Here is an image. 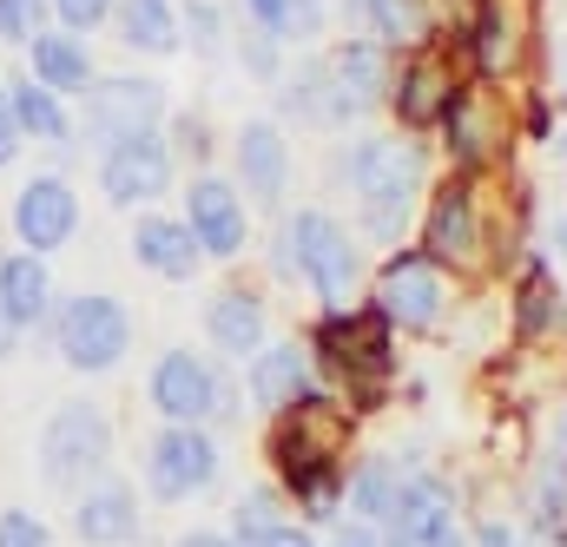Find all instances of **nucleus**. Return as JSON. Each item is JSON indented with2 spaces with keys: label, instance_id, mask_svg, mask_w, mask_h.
Returning a JSON list of instances; mask_svg holds the SVG:
<instances>
[{
  "label": "nucleus",
  "instance_id": "41",
  "mask_svg": "<svg viewBox=\"0 0 567 547\" xmlns=\"http://www.w3.org/2000/svg\"><path fill=\"white\" fill-rule=\"evenodd\" d=\"M528 133H535V138H555V113H548V100H528Z\"/></svg>",
  "mask_w": 567,
  "mask_h": 547
},
{
  "label": "nucleus",
  "instance_id": "6",
  "mask_svg": "<svg viewBox=\"0 0 567 547\" xmlns=\"http://www.w3.org/2000/svg\"><path fill=\"white\" fill-rule=\"evenodd\" d=\"M343 442H350V415L337 410L323 390H310L297 410H284L278 435H271V462H278V475L290 482L303 468H330Z\"/></svg>",
  "mask_w": 567,
  "mask_h": 547
},
{
  "label": "nucleus",
  "instance_id": "7",
  "mask_svg": "<svg viewBox=\"0 0 567 547\" xmlns=\"http://www.w3.org/2000/svg\"><path fill=\"white\" fill-rule=\"evenodd\" d=\"M152 403H158L165 422H178V429H205L212 415L231 410V390H225V376H218L205 357L165 350L158 370H152Z\"/></svg>",
  "mask_w": 567,
  "mask_h": 547
},
{
  "label": "nucleus",
  "instance_id": "8",
  "mask_svg": "<svg viewBox=\"0 0 567 547\" xmlns=\"http://www.w3.org/2000/svg\"><path fill=\"white\" fill-rule=\"evenodd\" d=\"M106 448H113V422L106 410H93V403H66V410L47 422V435H40V468H47V482H86V475H100L106 468Z\"/></svg>",
  "mask_w": 567,
  "mask_h": 547
},
{
  "label": "nucleus",
  "instance_id": "34",
  "mask_svg": "<svg viewBox=\"0 0 567 547\" xmlns=\"http://www.w3.org/2000/svg\"><path fill=\"white\" fill-rule=\"evenodd\" d=\"M278 528H284V515H278V495H271V488L245 495V502H238V515H231V541H238V547H265Z\"/></svg>",
  "mask_w": 567,
  "mask_h": 547
},
{
  "label": "nucleus",
  "instance_id": "2",
  "mask_svg": "<svg viewBox=\"0 0 567 547\" xmlns=\"http://www.w3.org/2000/svg\"><path fill=\"white\" fill-rule=\"evenodd\" d=\"M390 337H396V330H390L377 310H330V317L310 330L323 370H330L363 410L383 403V376L396 370V343H390Z\"/></svg>",
  "mask_w": 567,
  "mask_h": 547
},
{
  "label": "nucleus",
  "instance_id": "46",
  "mask_svg": "<svg viewBox=\"0 0 567 547\" xmlns=\"http://www.w3.org/2000/svg\"><path fill=\"white\" fill-rule=\"evenodd\" d=\"M555 251H561V265H567V211H561V225H555Z\"/></svg>",
  "mask_w": 567,
  "mask_h": 547
},
{
  "label": "nucleus",
  "instance_id": "39",
  "mask_svg": "<svg viewBox=\"0 0 567 547\" xmlns=\"http://www.w3.org/2000/svg\"><path fill=\"white\" fill-rule=\"evenodd\" d=\"M20 120H13V93H0V165H7V158H13V152H20Z\"/></svg>",
  "mask_w": 567,
  "mask_h": 547
},
{
  "label": "nucleus",
  "instance_id": "37",
  "mask_svg": "<svg viewBox=\"0 0 567 547\" xmlns=\"http://www.w3.org/2000/svg\"><path fill=\"white\" fill-rule=\"evenodd\" d=\"M40 0H0V40H33Z\"/></svg>",
  "mask_w": 567,
  "mask_h": 547
},
{
  "label": "nucleus",
  "instance_id": "31",
  "mask_svg": "<svg viewBox=\"0 0 567 547\" xmlns=\"http://www.w3.org/2000/svg\"><path fill=\"white\" fill-rule=\"evenodd\" d=\"M265 40H310L323 27V0H245Z\"/></svg>",
  "mask_w": 567,
  "mask_h": 547
},
{
  "label": "nucleus",
  "instance_id": "19",
  "mask_svg": "<svg viewBox=\"0 0 567 547\" xmlns=\"http://www.w3.org/2000/svg\"><path fill=\"white\" fill-rule=\"evenodd\" d=\"M73 528H80L86 547H126L133 535H140V495H133L126 482H100V488L80 495Z\"/></svg>",
  "mask_w": 567,
  "mask_h": 547
},
{
  "label": "nucleus",
  "instance_id": "45",
  "mask_svg": "<svg viewBox=\"0 0 567 547\" xmlns=\"http://www.w3.org/2000/svg\"><path fill=\"white\" fill-rule=\"evenodd\" d=\"M178 547H238V541H231V535H185Z\"/></svg>",
  "mask_w": 567,
  "mask_h": 547
},
{
  "label": "nucleus",
  "instance_id": "18",
  "mask_svg": "<svg viewBox=\"0 0 567 547\" xmlns=\"http://www.w3.org/2000/svg\"><path fill=\"white\" fill-rule=\"evenodd\" d=\"M231 158H238V178H245V192L258 198V205H278L284 185H290V145L271 120H251L238 145H231Z\"/></svg>",
  "mask_w": 567,
  "mask_h": 547
},
{
  "label": "nucleus",
  "instance_id": "16",
  "mask_svg": "<svg viewBox=\"0 0 567 547\" xmlns=\"http://www.w3.org/2000/svg\"><path fill=\"white\" fill-rule=\"evenodd\" d=\"M455 66L435 53V47H423L403 73H396V86H390V106H396V120L410 126V133H429V126H442V113H449V100H455Z\"/></svg>",
  "mask_w": 567,
  "mask_h": 547
},
{
  "label": "nucleus",
  "instance_id": "32",
  "mask_svg": "<svg viewBox=\"0 0 567 547\" xmlns=\"http://www.w3.org/2000/svg\"><path fill=\"white\" fill-rule=\"evenodd\" d=\"M284 113H297V120H310V126H343L337 93H330V66H323V60L303 66L297 86H284Z\"/></svg>",
  "mask_w": 567,
  "mask_h": 547
},
{
  "label": "nucleus",
  "instance_id": "22",
  "mask_svg": "<svg viewBox=\"0 0 567 547\" xmlns=\"http://www.w3.org/2000/svg\"><path fill=\"white\" fill-rule=\"evenodd\" d=\"M363 27H370V40L390 53V47H416L423 53L429 40H435V7L429 0H343Z\"/></svg>",
  "mask_w": 567,
  "mask_h": 547
},
{
  "label": "nucleus",
  "instance_id": "17",
  "mask_svg": "<svg viewBox=\"0 0 567 547\" xmlns=\"http://www.w3.org/2000/svg\"><path fill=\"white\" fill-rule=\"evenodd\" d=\"M383 522H390V541L383 547H435V535L455 522V495H449L442 475H403L396 508Z\"/></svg>",
  "mask_w": 567,
  "mask_h": 547
},
{
  "label": "nucleus",
  "instance_id": "48",
  "mask_svg": "<svg viewBox=\"0 0 567 547\" xmlns=\"http://www.w3.org/2000/svg\"><path fill=\"white\" fill-rule=\"evenodd\" d=\"M561 158H567V133H561Z\"/></svg>",
  "mask_w": 567,
  "mask_h": 547
},
{
  "label": "nucleus",
  "instance_id": "21",
  "mask_svg": "<svg viewBox=\"0 0 567 547\" xmlns=\"http://www.w3.org/2000/svg\"><path fill=\"white\" fill-rule=\"evenodd\" d=\"M442 138H449V152H455L462 172H482L495 158V113H488L482 86H455V100L442 113Z\"/></svg>",
  "mask_w": 567,
  "mask_h": 547
},
{
  "label": "nucleus",
  "instance_id": "40",
  "mask_svg": "<svg viewBox=\"0 0 567 547\" xmlns=\"http://www.w3.org/2000/svg\"><path fill=\"white\" fill-rule=\"evenodd\" d=\"M468 547H522V535H515L508 522H482V528H475V541H468Z\"/></svg>",
  "mask_w": 567,
  "mask_h": 547
},
{
  "label": "nucleus",
  "instance_id": "4",
  "mask_svg": "<svg viewBox=\"0 0 567 547\" xmlns=\"http://www.w3.org/2000/svg\"><path fill=\"white\" fill-rule=\"evenodd\" d=\"M423 258L429 265H449V271H482L488 265V218H482L475 178H455V185H442L429 198Z\"/></svg>",
  "mask_w": 567,
  "mask_h": 547
},
{
  "label": "nucleus",
  "instance_id": "9",
  "mask_svg": "<svg viewBox=\"0 0 567 547\" xmlns=\"http://www.w3.org/2000/svg\"><path fill=\"white\" fill-rule=\"evenodd\" d=\"M442 303H449V277H442V265H429L423 251L390 258L383 277H377V317L390 330H429L442 317Z\"/></svg>",
  "mask_w": 567,
  "mask_h": 547
},
{
  "label": "nucleus",
  "instance_id": "25",
  "mask_svg": "<svg viewBox=\"0 0 567 547\" xmlns=\"http://www.w3.org/2000/svg\"><path fill=\"white\" fill-rule=\"evenodd\" d=\"M133 258H140L145 271H158V277H192L205 251H198V238L185 231V218H140Z\"/></svg>",
  "mask_w": 567,
  "mask_h": 547
},
{
  "label": "nucleus",
  "instance_id": "12",
  "mask_svg": "<svg viewBox=\"0 0 567 547\" xmlns=\"http://www.w3.org/2000/svg\"><path fill=\"white\" fill-rule=\"evenodd\" d=\"M323 66H330V93H337L343 126H350V120H363V113H377V106H390L396 73H390V53H383L377 40H343Z\"/></svg>",
  "mask_w": 567,
  "mask_h": 547
},
{
  "label": "nucleus",
  "instance_id": "14",
  "mask_svg": "<svg viewBox=\"0 0 567 547\" xmlns=\"http://www.w3.org/2000/svg\"><path fill=\"white\" fill-rule=\"evenodd\" d=\"M100 185L113 205H145L172 185V152L158 133H140V138H120L106 145V165H100Z\"/></svg>",
  "mask_w": 567,
  "mask_h": 547
},
{
  "label": "nucleus",
  "instance_id": "44",
  "mask_svg": "<svg viewBox=\"0 0 567 547\" xmlns=\"http://www.w3.org/2000/svg\"><path fill=\"white\" fill-rule=\"evenodd\" d=\"M13 337H20V323H13V317L0 310V357H13Z\"/></svg>",
  "mask_w": 567,
  "mask_h": 547
},
{
  "label": "nucleus",
  "instance_id": "28",
  "mask_svg": "<svg viewBox=\"0 0 567 547\" xmlns=\"http://www.w3.org/2000/svg\"><path fill=\"white\" fill-rule=\"evenodd\" d=\"M0 310L13 323H40L47 317V265L33 251H20V258L0 265Z\"/></svg>",
  "mask_w": 567,
  "mask_h": 547
},
{
  "label": "nucleus",
  "instance_id": "3",
  "mask_svg": "<svg viewBox=\"0 0 567 547\" xmlns=\"http://www.w3.org/2000/svg\"><path fill=\"white\" fill-rule=\"evenodd\" d=\"M284 265L303 277L330 310H350L357 297V245L330 211H297L284 225Z\"/></svg>",
  "mask_w": 567,
  "mask_h": 547
},
{
  "label": "nucleus",
  "instance_id": "1",
  "mask_svg": "<svg viewBox=\"0 0 567 547\" xmlns=\"http://www.w3.org/2000/svg\"><path fill=\"white\" fill-rule=\"evenodd\" d=\"M423 145L403 133H377V138H357L350 152H343V178H350V192H357V205H363V225H370V238H383V245H396L403 238V218H410V205H416V192H423Z\"/></svg>",
  "mask_w": 567,
  "mask_h": 547
},
{
  "label": "nucleus",
  "instance_id": "42",
  "mask_svg": "<svg viewBox=\"0 0 567 547\" xmlns=\"http://www.w3.org/2000/svg\"><path fill=\"white\" fill-rule=\"evenodd\" d=\"M265 547H317V541H310L303 528H290V522H284V528H278V535H271V541H265Z\"/></svg>",
  "mask_w": 567,
  "mask_h": 547
},
{
  "label": "nucleus",
  "instance_id": "11",
  "mask_svg": "<svg viewBox=\"0 0 567 547\" xmlns=\"http://www.w3.org/2000/svg\"><path fill=\"white\" fill-rule=\"evenodd\" d=\"M158 106H165L158 80H140V73H126V80H93V93H86V138H100V145L140 138V133H152Z\"/></svg>",
  "mask_w": 567,
  "mask_h": 547
},
{
  "label": "nucleus",
  "instance_id": "33",
  "mask_svg": "<svg viewBox=\"0 0 567 547\" xmlns=\"http://www.w3.org/2000/svg\"><path fill=\"white\" fill-rule=\"evenodd\" d=\"M13 120H20V133H33V138H66V113H60V100L47 93V86H20L13 93Z\"/></svg>",
  "mask_w": 567,
  "mask_h": 547
},
{
  "label": "nucleus",
  "instance_id": "24",
  "mask_svg": "<svg viewBox=\"0 0 567 547\" xmlns=\"http://www.w3.org/2000/svg\"><path fill=\"white\" fill-rule=\"evenodd\" d=\"M251 396L265 410H297L310 396V357H303V343H265L251 357Z\"/></svg>",
  "mask_w": 567,
  "mask_h": 547
},
{
  "label": "nucleus",
  "instance_id": "26",
  "mask_svg": "<svg viewBox=\"0 0 567 547\" xmlns=\"http://www.w3.org/2000/svg\"><path fill=\"white\" fill-rule=\"evenodd\" d=\"M33 86H47L53 100L60 93H93V60L80 40L66 33H33Z\"/></svg>",
  "mask_w": 567,
  "mask_h": 547
},
{
  "label": "nucleus",
  "instance_id": "38",
  "mask_svg": "<svg viewBox=\"0 0 567 547\" xmlns=\"http://www.w3.org/2000/svg\"><path fill=\"white\" fill-rule=\"evenodd\" d=\"M53 13L66 27H100L106 13H120V0H53Z\"/></svg>",
  "mask_w": 567,
  "mask_h": 547
},
{
  "label": "nucleus",
  "instance_id": "43",
  "mask_svg": "<svg viewBox=\"0 0 567 547\" xmlns=\"http://www.w3.org/2000/svg\"><path fill=\"white\" fill-rule=\"evenodd\" d=\"M330 547H383V541H377L370 528H343V535H337V541H330Z\"/></svg>",
  "mask_w": 567,
  "mask_h": 547
},
{
  "label": "nucleus",
  "instance_id": "5",
  "mask_svg": "<svg viewBox=\"0 0 567 547\" xmlns=\"http://www.w3.org/2000/svg\"><path fill=\"white\" fill-rule=\"evenodd\" d=\"M53 337H60V357H66L73 370L100 376V370H113V363L126 357L133 317H126V303H113V297H73V303L60 310Z\"/></svg>",
  "mask_w": 567,
  "mask_h": 547
},
{
  "label": "nucleus",
  "instance_id": "27",
  "mask_svg": "<svg viewBox=\"0 0 567 547\" xmlns=\"http://www.w3.org/2000/svg\"><path fill=\"white\" fill-rule=\"evenodd\" d=\"M396 488H403V468H396L390 455H370V462H357V468L343 475V495H350V508H357L363 522H383V515L396 508Z\"/></svg>",
  "mask_w": 567,
  "mask_h": 547
},
{
  "label": "nucleus",
  "instance_id": "47",
  "mask_svg": "<svg viewBox=\"0 0 567 547\" xmlns=\"http://www.w3.org/2000/svg\"><path fill=\"white\" fill-rule=\"evenodd\" d=\"M555 448H561V455H567V403H561V442H555Z\"/></svg>",
  "mask_w": 567,
  "mask_h": 547
},
{
  "label": "nucleus",
  "instance_id": "20",
  "mask_svg": "<svg viewBox=\"0 0 567 547\" xmlns=\"http://www.w3.org/2000/svg\"><path fill=\"white\" fill-rule=\"evenodd\" d=\"M205 330L225 357H258L265 350V330H271V310L258 290H218L212 310H205Z\"/></svg>",
  "mask_w": 567,
  "mask_h": 547
},
{
  "label": "nucleus",
  "instance_id": "36",
  "mask_svg": "<svg viewBox=\"0 0 567 547\" xmlns=\"http://www.w3.org/2000/svg\"><path fill=\"white\" fill-rule=\"evenodd\" d=\"M0 547H53V535H47V522H40V515L7 508V515H0Z\"/></svg>",
  "mask_w": 567,
  "mask_h": 547
},
{
  "label": "nucleus",
  "instance_id": "30",
  "mask_svg": "<svg viewBox=\"0 0 567 547\" xmlns=\"http://www.w3.org/2000/svg\"><path fill=\"white\" fill-rule=\"evenodd\" d=\"M535 528L567 547V455L561 448H548L542 468H535Z\"/></svg>",
  "mask_w": 567,
  "mask_h": 547
},
{
  "label": "nucleus",
  "instance_id": "10",
  "mask_svg": "<svg viewBox=\"0 0 567 547\" xmlns=\"http://www.w3.org/2000/svg\"><path fill=\"white\" fill-rule=\"evenodd\" d=\"M145 482H152L158 502H192L198 488L218 482V442H212L205 429H178V422H172V429L152 442V455H145Z\"/></svg>",
  "mask_w": 567,
  "mask_h": 547
},
{
  "label": "nucleus",
  "instance_id": "15",
  "mask_svg": "<svg viewBox=\"0 0 567 547\" xmlns=\"http://www.w3.org/2000/svg\"><path fill=\"white\" fill-rule=\"evenodd\" d=\"M73 225H80V198H73L66 178H33V185L13 198V231H20V245H27L33 258L60 251V245L73 238Z\"/></svg>",
  "mask_w": 567,
  "mask_h": 547
},
{
  "label": "nucleus",
  "instance_id": "13",
  "mask_svg": "<svg viewBox=\"0 0 567 547\" xmlns=\"http://www.w3.org/2000/svg\"><path fill=\"white\" fill-rule=\"evenodd\" d=\"M185 231L198 238L205 258H238L245 251V198H238V185L198 172L185 185Z\"/></svg>",
  "mask_w": 567,
  "mask_h": 547
},
{
  "label": "nucleus",
  "instance_id": "23",
  "mask_svg": "<svg viewBox=\"0 0 567 547\" xmlns=\"http://www.w3.org/2000/svg\"><path fill=\"white\" fill-rule=\"evenodd\" d=\"M561 317H567V297L555 283V271L542 258H528L522 283H515V343H548L561 330Z\"/></svg>",
  "mask_w": 567,
  "mask_h": 547
},
{
  "label": "nucleus",
  "instance_id": "35",
  "mask_svg": "<svg viewBox=\"0 0 567 547\" xmlns=\"http://www.w3.org/2000/svg\"><path fill=\"white\" fill-rule=\"evenodd\" d=\"M178 27H192V47H198V53H225V13H218L212 0H198Z\"/></svg>",
  "mask_w": 567,
  "mask_h": 547
},
{
  "label": "nucleus",
  "instance_id": "29",
  "mask_svg": "<svg viewBox=\"0 0 567 547\" xmlns=\"http://www.w3.org/2000/svg\"><path fill=\"white\" fill-rule=\"evenodd\" d=\"M120 40L133 47V53H178V13L165 7V0H126L120 7Z\"/></svg>",
  "mask_w": 567,
  "mask_h": 547
}]
</instances>
